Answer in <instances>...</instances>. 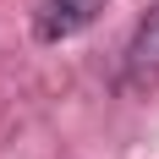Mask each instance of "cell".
Wrapping results in <instances>:
<instances>
[{"instance_id": "cell-1", "label": "cell", "mask_w": 159, "mask_h": 159, "mask_svg": "<svg viewBox=\"0 0 159 159\" xmlns=\"http://www.w3.org/2000/svg\"><path fill=\"white\" fill-rule=\"evenodd\" d=\"M121 88H126V93H148V88H159V0L148 6V16L137 22L126 55H121Z\"/></svg>"}, {"instance_id": "cell-2", "label": "cell", "mask_w": 159, "mask_h": 159, "mask_svg": "<svg viewBox=\"0 0 159 159\" xmlns=\"http://www.w3.org/2000/svg\"><path fill=\"white\" fill-rule=\"evenodd\" d=\"M99 11H104V0H39L33 33H39L44 44H61V39H77Z\"/></svg>"}]
</instances>
